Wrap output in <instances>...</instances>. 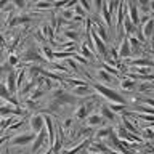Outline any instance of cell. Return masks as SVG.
<instances>
[{"label":"cell","mask_w":154,"mask_h":154,"mask_svg":"<svg viewBox=\"0 0 154 154\" xmlns=\"http://www.w3.org/2000/svg\"><path fill=\"white\" fill-rule=\"evenodd\" d=\"M91 87H93V90H95L100 96H103V98L109 100V101H112V103H122V104H127V103H125V98H124V96L120 95L119 91L112 90L111 87L104 85V84H101V82H93V84H91Z\"/></svg>","instance_id":"6da1fadb"},{"label":"cell","mask_w":154,"mask_h":154,"mask_svg":"<svg viewBox=\"0 0 154 154\" xmlns=\"http://www.w3.org/2000/svg\"><path fill=\"white\" fill-rule=\"evenodd\" d=\"M90 37H91V40H93V47H95V50L100 53L101 56L104 58H108V47H106V43H104V40L101 38L98 34H96L95 31H93V27H91V32H90Z\"/></svg>","instance_id":"7a4b0ae2"},{"label":"cell","mask_w":154,"mask_h":154,"mask_svg":"<svg viewBox=\"0 0 154 154\" xmlns=\"http://www.w3.org/2000/svg\"><path fill=\"white\" fill-rule=\"evenodd\" d=\"M37 133H34L32 130L31 132H26V133H19L16 137H13L11 140V144L13 146H26V144H31L34 141V138H35Z\"/></svg>","instance_id":"3957f363"},{"label":"cell","mask_w":154,"mask_h":154,"mask_svg":"<svg viewBox=\"0 0 154 154\" xmlns=\"http://www.w3.org/2000/svg\"><path fill=\"white\" fill-rule=\"evenodd\" d=\"M29 127L34 133H38L42 132L43 128H45V116H42L40 112L31 116V119H29Z\"/></svg>","instance_id":"277c9868"},{"label":"cell","mask_w":154,"mask_h":154,"mask_svg":"<svg viewBox=\"0 0 154 154\" xmlns=\"http://www.w3.org/2000/svg\"><path fill=\"white\" fill-rule=\"evenodd\" d=\"M45 141H48V135H47V130L43 128L42 132H38V133L35 135L34 141L31 143V144H32V146H31V154H35L38 149L43 146V143H45Z\"/></svg>","instance_id":"5b68a950"},{"label":"cell","mask_w":154,"mask_h":154,"mask_svg":"<svg viewBox=\"0 0 154 154\" xmlns=\"http://www.w3.org/2000/svg\"><path fill=\"white\" fill-rule=\"evenodd\" d=\"M125 8H127V16L132 19V23L135 26H138L140 24V11H138V5L132 2V0H128L127 3H125Z\"/></svg>","instance_id":"8992f818"},{"label":"cell","mask_w":154,"mask_h":154,"mask_svg":"<svg viewBox=\"0 0 154 154\" xmlns=\"http://www.w3.org/2000/svg\"><path fill=\"white\" fill-rule=\"evenodd\" d=\"M140 31H141L143 37L146 40H152V37H154V18H149L148 21H144L141 24V27H140Z\"/></svg>","instance_id":"52a82bcc"},{"label":"cell","mask_w":154,"mask_h":154,"mask_svg":"<svg viewBox=\"0 0 154 154\" xmlns=\"http://www.w3.org/2000/svg\"><path fill=\"white\" fill-rule=\"evenodd\" d=\"M5 85H7L8 91L11 95H18V84H16V72L11 71L10 74L5 77Z\"/></svg>","instance_id":"ba28073f"},{"label":"cell","mask_w":154,"mask_h":154,"mask_svg":"<svg viewBox=\"0 0 154 154\" xmlns=\"http://www.w3.org/2000/svg\"><path fill=\"white\" fill-rule=\"evenodd\" d=\"M90 143H91V138H90V137H88V138H84L80 143L74 144L72 148H69V149H64V151H61V154H79V152H82V149L87 148Z\"/></svg>","instance_id":"9c48e42d"},{"label":"cell","mask_w":154,"mask_h":154,"mask_svg":"<svg viewBox=\"0 0 154 154\" xmlns=\"http://www.w3.org/2000/svg\"><path fill=\"white\" fill-rule=\"evenodd\" d=\"M71 93H74L77 98L79 96H82V98H85V96H90L91 93H93V87H90L88 84H85V85H77L72 88Z\"/></svg>","instance_id":"30bf717a"},{"label":"cell","mask_w":154,"mask_h":154,"mask_svg":"<svg viewBox=\"0 0 154 154\" xmlns=\"http://www.w3.org/2000/svg\"><path fill=\"white\" fill-rule=\"evenodd\" d=\"M119 58H128L132 55V50H130V43H128V35L124 37L120 40V45H119Z\"/></svg>","instance_id":"8fae6325"},{"label":"cell","mask_w":154,"mask_h":154,"mask_svg":"<svg viewBox=\"0 0 154 154\" xmlns=\"http://www.w3.org/2000/svg\"><path fill=\"white\" fill-rule=\"evenodd\" d=\"M40 60H42V56L35 47H29V50L24 53V63H27V64L32 61H40Z\"/></svg>","instance_id":"7c38bea8"},{"label":"cell","mask_w":154,"mask_h":154,"mask_svg":"<svg viewBox=\"0 0 154 154\" xmlns=\"http://www.w3.org/2000/svg\"><path fill=\"white\" fill-rule=\"evenodd\" d=\"M100 14H101V18H103L106 27H111V23H112V14H111V11H109L108 2H106V0L103 2V7H101V10H100Z\"/></svg>","instance_id":"4fadbf2b"},{"label":"cell","mask_w":154,"mask_h":154,"mask_svg":"<svg viewBox=\"0 0 154 154\" xmlns=\"http://www.w3.org/2000/svg\"><path fill=\"white\" fill-rule=\"evenodd\" d=\"M87 124H88V127H98V125L104 124V119H103V116L98 114V112H91V114H88V117H87Z\"/></svg>","instance_id":"5bb4252c"},{"label":"cell","mask_w":154,"mask_h":154,"mask_svg":"<svg viewBox=\"0 0 154 154\" xmlns=\"http://www.w3.org/2000/svg\"><path fill=\"white\" fill-rule=\"evenodd\" d=\"M55 101H58L60 104H74V103H77V96L74 93H67V91H64V93H63L61 96H58Z\"/></svg>","instance_id":"9a60e30c"},{"label":"cell","mask_w":154,"mask_h":154,"mask_svg":"<svg viewBox=\"0 0 154 154\" xmlns=\"http://www.w3.org/2000/svg\"><path fill=\"white\" fill-rule=\"evenodd\" d=\"M100 114L103 116V119H106V120H109V122H114L116 120V117H117V116H116V112L112 109L109 108V106H100Z\"/></svg>","instance_id":"2e32d148"},{"label":"cell","mask_w":154,"mask_h":154,"mask_svg":"<svg viewBox=\"0 0 154 154\" xmlns=\"http://www.w3.org/2000/svg\"><path fill=\"white\" fill-rule=\"evenodd\" d=\"M91 27H93V31H95L96 34H98V35H100L101 38H103L104 42H108V40H109L108 31H106V29L103 27V24H101V23H93V24H91Z\"/></svg>","instance_id":"e0dca14e"},{"label":"cell","mask_w":154,"mask_h":154,"mask_svg":"<svg viewBox=\"0 0 154 154\" xmlns=\"http://www.w3.org/2000/svg\"><path fill=\"white\" fill-rule=\"evenodd\" d=\"M122 27H124V32H125V35H132V34L137 31V26L132 23V19H130L128 16H125L124 18V24H122Z\"/></svg>","instance_id":"ac0fdd59"},{"label":"cell","mask_w":154,"mask_h":154,"mask_svg":"<svg viewBox=\"0 0 154 154\" xmlns=\"http://www.w3.org/2000/svg\"><path fill=\"white\" fill-rule=\"evenodd\" d=\"M120 122H122V125H124V127L128 130V132H132V133H135V135H138V133H140L138 127H137V125H133L132 122H130V120L127 119V116H122V114H120Z\"/></svg>","instance_id":"d6986e66"},{"label":"cell","mask_w":154,"mask_h":154,"mask_svg":"<svg viewBox=\"0 0 154 154\" xmlns=\"http://www.w3.org/2000/svg\"><path fill=\"white\" fill-rule=\"evenodd\" d=\"M88 114H90V111H88V108H87V106L82 103L79 108L75 109V119H79V120H84V119H87L88 117Z\"/></svg>","instance_id":"ffe728a7"},{"label":"cell","mask_w":154,"mask_h":154,"mask_svg":"<svg viewBox=\"0 0 154 154\" xmlns=\"http://www.w3.org/2000/svg\"><path fill=\"white\" fill-rule=\"evenodd\" d=\"M112 133V127H104V128H100L95 132V140H104L109 137V135Z\"/></svg>","instance_id":"44dd1931"},{"label":"cell","mask_w":154,"mask_h":154,"mask_svg":"<svg viewBox=\"0 0 154 154\" xmlns=\"http://www.w3.org/2000/svg\"><path fill=\"white\" fill-rule=\"evenodd\" d=\"M40 51H42V55H43V58L50 63V61H53L55 60V50H53L51 47H48V45H42V48H40Z\"/></svg>","instance_id":"7402d4cb"},{"label":"cell","mask_w":154,"mask_h":154,"mask_svg":"<svg viewBox=\"0 0 154 154\" xmlns=\"http://www.w3.org/2000/svg\"><path fill=\"white\" fill-rule=\"evenodd\" d=\"M128 43H130V50H132V55H133V53H138L140 48H141V42H140L135 35H128Z\"/></svg>","instance_id":"603a6c76"},{"label":"cell","mask_w":154,"mask_h":154,"mask_svg":"<svg viewBox=\"0 0 154 154\" xmlns=\"http://www.w3.org/2000/svg\"><path fill=\"white\" fill-rule=\"evenodd\" d=\"M132 69L133 72H137V74L140 75H149V74H152V67H149V66H132Z\"/></svg>","instance_id":"cb8c5ba5"},{"label":"cell","mask_w":154,"mask_h":154,"mask_svg":"<svg viewBox=\"0 0 154 154\" xmlns=\"http://www.w3.org/2000/svg\"><path fill=\"white\" fill-rule=\"evenodd\" d=\"M120 87H122L124 90H133V88H137L138 84H137V80H133V79H124L122 82H120Z\"/></svg>","instance_id":"d4e9b609"},{"label":"cell","mask_w":154,"mask_h":154,"mask_svg":"<svg viewBox=\"0 0 154 154\" xmlns=\"http://www.w3.org/2000/svg\"><path fill=\"white\" fill-rule=\"evenodd\" d=\"M50 69L56 72H69V67L66 64H61V63H56V61H50Z\"/></svg>","instance_id":"484cf974"},{"label":"cell","mask_w":154,"mask_h":154,"mask_svg":"<svg viewBox=\"0 0 154 154\" xmlns=\"http://www.w3.org/2000/svg\"><path fill=\"white\" fill-rule=\"evenodd\" d=\"M50 8H53V2H50V0H40L35 3V10H38V11H45Z\"/></svg>","instance_id":"4316f807"},{"label":"cell","mask_w":154,"mask_h":154,"mask_svg":"<svg viewBox=\"0 0 154 154\" xmlns=\"http://www.w3.org/2000/svg\"><path fill=\"white\" fill-rule=\"evenodd\" d=\"M132 66H149L151 67V60L149 58H135V60H130Z\"/></svg>","instance_id":"83f0119b"},{"label":"cell","mask_w":154,"mask_h":154,"mask_svg":"<svg viewBox=\"0 0 154 154\" xmlns=\"http://www.w3.org/2000/svg\"><path fill=\"white\" fill-rule=\"evenodd\" d=\"M98 77H100V80L103 82V84H111V82H112V75H111L108 71H104V69L98 71Z\"/></svg>","instance_id":"f1b7e54d"},{"label":"cell","mask_w":154,"mask_h":154,"mask_svg":"<svg viewBox=\"0 0 154 154\" xmlns=\"http://www.w3.org/2000/svg\"><path fill=\"white\" fill-rule=\"evenodd\" d=\"M45 95V88H42L40 85L38 87H35V88H34L31 93H29V96L27 98H31V100H37V98H40V96H43Z\"/></svg>","instance_id":"f546056e"},{"label":"cell","mask_w":154,"mask_h":154,"mask_svg":"<svg viewBox=\"0 0 154 154\" xmlns=\"http://www.w3.org/2000/svg\"><path fill=\"white\" fill-rule=\"evenodd\" d=\"M80 55L84 56V58H87V60H88V58H93V50L87 45V42L80 45Z\"/></svg>","instance_id":"4dcf8cb0"},{"label":"cell","mask_w":154,"mask_h":154,"mask_svg":"<svg viewBox=\"0 0 154 154\" xmlns=\"http://www.w3.org/2000/svg\"><path fill=\"white\" fill-rule=\"evenodd\" d=\"M63 37H64V40H66V38H69L71 42H75L77 38H79V34H77V31H71V29H67V31L63 32Z\"/></svg>","instance_id":"1f68e13d"},{"label":"cell","mask_w":154,"mask_h":154,"mask_svg":"<svg viewBox=\"0 0 154 154\" xmlns=\"http://www.w3.org/2000/svg\"><path fill=\"white\" fill-rule=\"evenodd\" d=\"M10 96H11V93L8 91L7 85L0 82V100H3V101H8V98H10Z\"/></svg>","instance_id":"d6a6232c"},{"label":"cell","mask_w":154,"mask_h":154,"mask_svg":"<svg viewBox=\"0 0 154 154\" xmlns=\"http://www.w3.org/2000/svg\"><path fill=\"white\" fill-rule=\"evenodd\" d=\"M74 10H71V8H63L61 10V18L63 19H67V21H72V18H74Z\"/></svg>","instance_id":"836d02e7"},{"label":"cell","mask_w":154,"mask_h":154,"mask_svg":"<svg viewBox=\"0 0 154 154\" xmlns=\"http://www.w3.org/2000/svg\"><path fill=\"white\" fill-rule=\"evenodd\" d=\"M11 71H13V66L10 63H5V64L0 66V77H7Z\"/></svg>","instance_id":"e575fe53"},{"label":"cell","mask_w":154,"mask_h":154,"mask_svg":"<svg viewBox=\"0 0 154 154\" xmlns=\"http://www.w3.org/2000/svg\"><path fill=\"white\" fill-rule=\"evenodd\" d=\"M109 108L112 109L116 114H117V112H124V111L127 109V104H122V103H111Z\"/></svg>","instance_id":"d590c367"},{"label":"cell","mask_w":154,"mask_h":154,"mask_svg":"<svg viewBox=\"0 0 154 154\" xmlns=\"http://www.w3.org/2000/svg\"><path fill=\"white\" fill-rule=\"evenodd\" d=\"M141 138H143V140H151V138H154V130L144 127L143 132H141Z\"/></svg>","instance_id":"8d00e7d4"},{"label":"cell","mask_w":154,"mask_h":154,"mask_svg":"<svg viewBox=\"0 0 154 154\" xmlns=\"http://www.w3.org/2000/svg\"><path fill=\"white\" fill-rule=\"evenodd\" d=\"M103 69H104V71H108L111 75L119 77V69H117V67H112V66H109V64H106V63H104V64H103Z\"/></svg>","instance_id":"74e56055"},{"label":"cell","mask_w":154,"mask_h":154,"mask_svg":"<svg viewBox=\"0 0 154 154\" xmlns=\"http://www.w3.org/2000/svg\"><path fill=\"white\" fill-rule=\"evenodd\" d=\"M108 56L111 58V60H116V61H117L119 60V50H117V48H116V47H111V48H108Z\"/></svg>","instance_id":"f35d334b"},{"label":"cell","mask_w":154,"mask_h":154,"mask_svg":"<svg viewBox=\"0 0 154 154\" xmlns=\"http://www.w3.org/2000/svg\"><path fill=\"white\" fill-rule=\"evenodd\" d=\"M75 63H77V61L74 60V58H67V60H66V64H67V67H71V69L74 71V72H79V66H77Z\"/></svg>","instance_id":"ab89813d"},{"label":"cell","mask_w":154,"mask_h":154,"mask_svg":"<svg viewBox=\"0 0 154 154\" xmlns=\"http://www.w3.org/2000/svg\"><path fill=\"white\" fill-rule=\"evenodd\" d=\"M74 13H75V14H79V16H84V18H87V10H85L84 7H80L79 3H77L75 7H74Z\"/></svg>","instance_id":"60d3db41"},{"label":"cell","mask_w":154,"mask_h":154,"mask_svg":"<svg viewBox=\"0 0 154 154\" xmlns=\"http://www.w3.org/2000/svg\"><path fill=\"white\" fill-rule=\"evenodd\" d=\"M26 108H27L29 111H32V109H38V104L35 103V100L26 98Z\"/></svg>","instance_id":"b9f144b4"},{"label":"cell","mask_w":154,"mask_h":154,"mask_svg":"<svg viewBox=\"0 0 154 154\" xmlns=\"http://www.w3.org/2000/svg\"><path fill=\"white\" fill-rule=\"evenodd\" d=\"M34 37H35V40H37V42H40L42 45H45L43 42L47 40V37L43 35V32H42V31H35V32H34Z\"/></svg>","instance_id":"7bdbcfd3"},{"label":"cell","mask_w":154,"mask_h":154,"mask_svg":"<svg viewBox=\"0 0 154 154\" xmlns=\"http://www.w3.org/2000/svg\"><path fill=\"white\" fill-rule=\"evenodd\" d=\"M10 2L13 3V7H16L19 10H23L24 7H26V0H10Z\"/></svg>","instance_id":"ee69618b"},{"label":"cell","mask_w":154,"mask_h":154,"mask_svg":"<svg viewBox=\"0 0 154 154\" xmlns=\"http://www.w3.org/2000/svg\"><path fill=\"white\" fill-rule=\"evenodd\" d=\"M8 63L14 67V66H18V64H19V58H18L16 55H13V53H11V55L8 56Z\"/></svg>","instance_id":"f6af8a7d"},{"label":"cell","mask_w":154,"mask_h":154,"mask_svg":"<svg viewBox=\"0 0 154 154\" xmlns=\"http://www.w3.org/2000/svg\"><path fill=\"white\" fill-rule=\"evenodd\" d=\"M21 125H23V120H21V119H19V120H14V122H13V124L8 127V130H11V132H14V130H18L19 127H21Z\"/></svg>","instance_id":"bcb514c9"},{"label":"cell","mask_w":154,"mask_h":154,"mask_svg":"<svg viewBox=\"0 0 154 154\" xmlns=\"http://www.w3.org/2000/svg\"><path fill=\"white\" fill-rule=\"evenodd\" d=\"M72 58H74L77 63H80V64H87V58H84L82 55H79V53H75V55L72 56Z\"/></svg>","instance_id":"7dc6e473"},{"label":"cell","mask_w":154,"mask_h":154,"mask_svg":"<svg viewBox=\"0 0 154 154\" xmlns=\"http://www.w3.org/2000/svg\"><path fill=\"white\" fill-rule=\"evenodd\" d=\"M79 5H80V7H84L87 11H90V8H91V5H90L88 0H79Z\"/></svg>","instance_id":"c3c4849f"},{"label":"cell","mask_w":154,"mask_h":154,"mask_svg":"<svg viewBox=\"0 0 154 154\" xmlns=\"http://www.w3.org/2000/svg\"><path fill=\"white\" fill-rule=\"evenodd\" d=\"M103 2H104V0H93V7L96 8V11H98V13H100L101 7H103Z\"/></svg>","instance_id":"681fc988"},{"label":"cell","mask_w":154,"mask_h":154,"mask_svg":"<svg viewBox=\"0 0 154 154\" xmlns=\"http://www.w3.org/2000/svg\"><path fill=\"white\" fill-rule=\"evenodd\" d=\"M72 122H74V120H72L71 117H69V119H66L64 122H63V127H64L66 130H69V128H71V125H72Z\"/></svg>","instance_id":"f907efd6"},{"label":"cell","mask_w":154,"mask_h":154,"mask_svg":"<svg viewBox=\"0 0 154 154\" xmlns=\"http://www.w3.org/2000/svg\"><path fill=\"white\" fill-rule=\"evenodd\" d=\"M141 103H144V104H148V106H151V108H154V98H144V100H141Z\"/></svg>","instance_id":"816d5d0a"},{"label":"cell","mask_w":154,"mask_h":154,"mask_svg":"<svg viewBox=\"0 0 154 154\" xmlns=\"http://www.w3.org/2000/svg\"><path fill=\"white\" fill-rule=\"evenodd\" d=\"M8 3H10V0H0V11H2V10L7 7Z\"/></svg>","instance_id":"f5cc1de1"},{"label":"cell","mask_w":154,"mask_h":154,"mask_svg":"<svg viewBox=\"0 0 154 154\" xmlns=\"http://www.w3.org/2000/svg\"><path fill=\"white\" fill-rule=\"evenodd\" d=\"M151 0H138V7H141V5H149Z\"/></svg>","instance_id":"db71d44e"},{"label":"cell","mask_w":154,"mask_h":154,"mask_svg":"<svg viewBox=\"0 0 154 154\" xmlns=\"http://www.w3.org/2000/svg\"><path fill=\"white\" fill-rule=\"evenodd\" d=\"M0 45H2V47H5V45H7V43H5V37L2 35V34H0Z\"/></svg>","instance_id":"11a10c76"},{"label":"cell","mask_w":154,"mask_h":154,"mask_svg":"<svg viewBox=\"0 0 154 154\" xmlns=\"http://www.w3.org/2000/svg\"><path fill=\"white\" fill-rule=\"evenodd\" d=\"M45 154H55V151H53V148L51 146H48V149H47V152Z\"/></svg>","instance_id":"9f6ffc18"},{"label":"cell","mask_w":154,"mask_h":154,"mask_svg":"<svg viewBox=\"0 0 154 154\" xmlns=\"http://www.w3.org/2000/svg\"><path fill=\"white\" fill-rule=\"evenodd\" d=\"M149 8H151V11H154V0H151V2H149Z\"/></svg>","instance_id":"6f0895ef"},{"label":"cell","mask_w":154,"mask_h":154,"mask_svg":"<svg viewBox=\"0 0 154 154\" xmlns=\"http://www.w3.org/2000/svg\"><path fill=\"white\" fill-rule=\"evenodd\" d=\"M148 80H151V82H154V72H152V74H149V75H148Z\"/></svg>","instance_id":"680465c9"},{"label":"cell","mask_w":154,"mask_h":154,"mask_svg":"<svg viewBox=\"0 0 154 154\" xmlns=\"http://www.w3.org/2000/svg\"><path fill=\"white\" fill-rule=\"evenodd\" d=\"M152 40H154V38H152Z\"/></svg>","instance_id":"91938a15"},{"label":"cell","mask_w":154,"mask_h":154,"mask_svg":"<svg viewBox=\"0 0 154 154\" xmlns=\"http://www.w3.org/2000/svg\"><path fill=\"white\" fill-rule=\"evenodd\" d=\"M152 53H154V51H152Z\"/></svg>","instance_id":"94428289"}]
</instances>
